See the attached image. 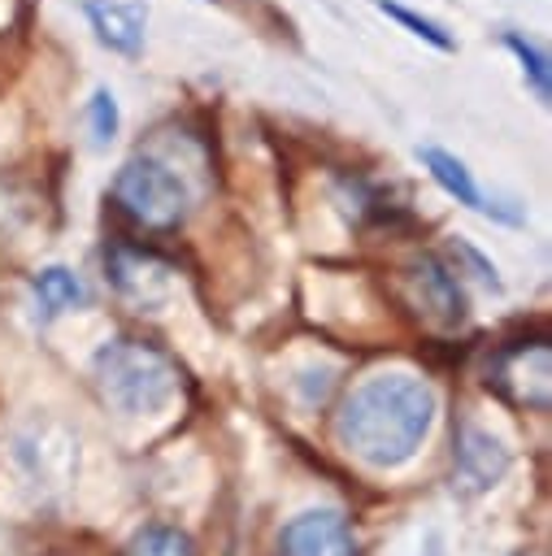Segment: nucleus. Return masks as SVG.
<instances>
[{
    "label": "nucleus",
    "mask_w": 552,
    "mask_h": 556,
    "mask_svg": "<svg viewBox=\"0 0 552 556\" xmlns=\"http://www.w3.org/2000/svg\"><path fill=\"white\" fill-rule=\"evenodd\" d=\"M435 391L426 378L413 374H378L365 378L339 408L335 434L339 443L374 465V469H396L404 460L417 456V447L426 443L430 426H435Z\"/></svg>",
    "instance_id": "nucleus-1"
},
{
    "label": "nucleus",
    "mask_w": 552,
    "mask_h": 556,
    "mask_svg": "<svg viewBox=\"0 0 552 556\" xmlns=\"http://www.w3.org/2000/svg\"><path fill=\"white\" fill-rule=\"evenodd\" d=\"M91 369H96L104 400L126 417L165 413L178 395V382H183L178 361L165 348H156L148 339H130V334L100 343L91 356Z\"/></svg>",
    "instance_id": "nucleus-2"
},
{
    "label": "nucleus",
    "mask_w": 552,
    "mask_h": 556,
    "mask_svg": "<svg viewBox=\"0 0 552 556\" xmlns=\"http://www.w3.org/2000/svg\"><path fill=\"white\" fill-rule=\"evenodd\" d=\"M113 204L135 222V226H143V230H174L183 217H187V208H191V187H187V178L170 165V161H161V156H152V152H139V156H130L117 174H113Z\"/></svg>",
    "instance_id": "nucleus-3"
},
{
    "label": "nucleus",
    "mask_w": 552,
    "mask_h": 556,
    "mask_svg": "<svg viewBox=\"0 0 552 556\" xmlns=\"http://www.w3.org/2000/svg\"><path fill=\"white\" fill-rule=\"evenodd\" d=\"M13 465L39 495H61L78 473V439L52 421H35L13 434Z\"/></svg>",
    "instance_id": "nucleus-4"
},
{
    "label": "nucleus",
    "mask_w": 552,
    "mask_h": 556,
    "mask_svg": "<svg viewBox=\"0 0 552 556\" xmlns=\"http://www.w3.org/2000/svg\"><path fill=\"white\" fill-rule=\"evenodd\" d=\"M283 556H356V534L335 508H304L278 534Z\"/></svg>",
    "instance_id": "nucleus-5"
},
{
    "label": "nucleus",
    "mask_w": 552,
    "mask_h": 556,
    "mask_svg": "<svg viewBox=\"0 0 552 556\" xmlns=\"http://www.w3.org/2000/svg\"><path fill=\"white\" fill-rule=\"evenodd\" d=\"M509 469V447L482 430V426H465L461 439H456V460H452V473H456V486L465 495H478V491H491Z\"/></svg>",
    "instance_id": "nucleus-6"
},
{
    "label": "nucleus",
    "mask_w": 552,
    "mask_h": 556,
    "mask_svg": "<svg viewBox=\"0 0 552 556\" xmlns=\"http://www.w3.org/2000/svg\"><path fill=\"white\" fill-rule=\"evenodd\" d=\"M83 13L109 52L135 56L143 48V30H148V4L143 0H87Z\"/></svg>",
    "instance_id": "nucleus-7"
},
{
    "label": "nucleus",
    "mask_w": 552,
    "mask_h": 556,
    "mask_svg": "<svg viewBox=\"0 0 552 556\" xmlns=\"http://www.w3.org/2000/svg\"><path fill=\"white\" fill-rule=\"evenodd\" d=\"M409 282H413L417 300L426 304V313L439 317L443 326H456L465 317V291H461L456 274L439 256H417L413 269H409Z\"/></svg>",
    "instance_id": "nucleus-8"
},
{
    "label": "nucleus",
    "mask_w": 552,
    "mask_h": 556,
    "mask_svg": "<svg viewBox=\"0 0 552 556\" xmlns=\"http://www.w3.org/2000/svg\"><path fill=\"white\" fill-rule=\"evenodd\" d=\"M417 161L430 169V178L456 200V204H465V208H474V213H487V217H504V222H517V217H509V213H500V208H491L487 200H482V191H478V182H474V174H469V165L461 161V156H452L448 148H435V143H426V148H417Z\"/></svg>",
    "instance_id": "nucleus-9"
},
{
    "label": "nucleus",
    "mask_w": 552,
    "mask_h": 556,
    "mask_svg": "<svg viewBox=\"0 0 552 556\" xmlns=\"http://www.w3.org/2000/svg\"><path fill=\"white\" fill-rule=\"evenodd\" d=\"M109 278H113V287L122 291V295H130V300H156L161 291H165V278H170V269L156 261V256H148V252H130V248H117L113 256H109Z\"/></svg>",
    "instance_id": "nucleus-10"
},
{
    "label": "nucleus",
    "mask_w": 552,
    "mask_h": 556,
    "mask_svg": "<svg viewBox=\"0 0 552 556\" xmlns=\"http://www.w3.org/2000/svg\"><path fill=\"white\" fill-rule=\"evenodd\" d=\"M30 287H35V295H39V304H43L48 317L87 304V287H83V278H78L74 269H65V265H48V269H39Z\"/></svg>",
    "instance_id": "nucleus-11"
},
{
    "label": "nucleus",
    "mask_w": 552,
    "mask_h": 556,
    "mask_svg": "<svg viewBox=\"0 0 552 556\" xmlns=\"http://www.w3.org/2000/svg\"><path fill=\"white\" fill-rule=\"evenodd\" d=\"M504 48L517 56V65H522V74H526V83H530L535 100H539V104H548V96H552V70H548L543 48H535V43H530L526 35H517V30H504Z\"/></svg>",
    "instance_id": "nucleus-12"
},
{
    "label": "nucleus",
    "mask_w": 552,
    "mask_h": 556,
    "mask_svg": "<svg viewBox=\"0 0 552 556\" xmlns=\"http://www.w3.org/2000/svg\"><path fill=\"white\" fill-rule=\"evenodd\" d=\"M126 556H196V547H191V539H187L183 530H174V526H143V530L130 539Z\"/></svg>",
    "instance_id": "nucleus-13"
},
{
    "label": "nucleus",
    "mask_w": 552,
    "mask_h": 556,
    "mask_svg": "<svg viewBox=\"0 0 552 556\" xmlns=\"http://www.w3.org/2000/svg\"><path fill=\"white\" fill-rule=\"evenodd\" d=\"M387 17H396L400 26H409L417 39H426L430 48H439V52H452V35L439 26V22H430V17H422V13H413V9H404V4H396V0H374Z\"/></svg>",
    "instance_id": "nucleus-14"
},
{
    "label": "nucleus",
    "mask_w": 552,
    "mask_h": 556,
    "mask_svg": "<svg viewBox=\"0 0 552 556\" xmlns=\"http://www.w3.org/2000/svg\"><path fill=\"white\" fill-rule=\"evenodd\" d=\"M87 126H91V143L96 148H109L113 135H117V100L109 87H96L91 100H87Z\"/></svg>",
    "instance_id": "nucleus-15"
},
{
    "label": "nucleus",
    "mask_w": 552,
    "mask_h": 556,
    "mask_svg": "<svg viewBox=\"0 0 552 556\" xmlns=\"http://www.w3.org/2000/svg\"><path fill=\"white\" fill-rule=\"evenodd\" d=\"M526 556H539V552H526Z\"/></svg>",
    "instance_id": "nucleus-16"
}]
</instances>
